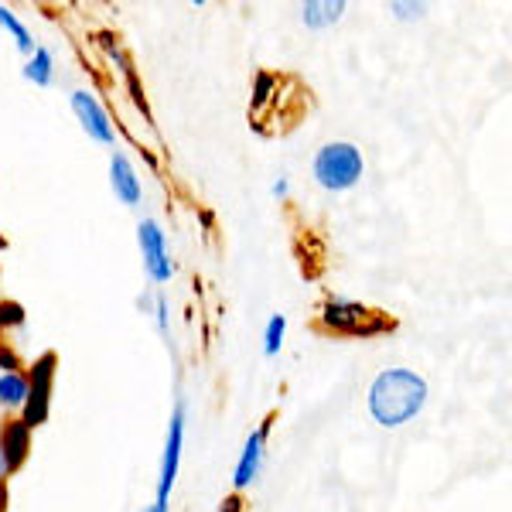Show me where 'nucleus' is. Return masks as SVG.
<instances>
[{
    "label": "nucleus",
    "mask_w": 512,
    "mask_h": 512,
    "mask_svg": "<svg viewBox=\"0 0 512 512\" xmlns=\"http://www.w3.org/2000/svg\"><path fill=\"white\" fill-rule=\"evenodd\" d=\"M431 400V386L427 379L414 373V369H383L376 373V379L369 383L366 393V410L383 431H396V427L410 424L414 417H420V410Z\"/></svg>",
    "instance_id": "1"
},
{
    "label": "nucleus",
    "mask_w": 512,
    "mask_h": 512,
    "mask_svg": "<svg viewBox=\"0 0 512 512\" xmlns=\"http://www.w3.org/2000/svg\"><path fill=\"white\" fill-rule=\"evenodd\" d=\"M362 175H366V158L352 140H328V144L318 147L315 161H311V178L328 195L352 192Z\"/></svg>",
    "instance_id": "2"
},
{
    "label": "nucleus",
    "mask_w": 512,
    "mask_h": 512,
    "mask_svg": "<svg viewBox=\"0 0 512 512\" xmlns=\"http://www.w3.org/2000/svg\"><path fill=\"white\" fill-rule=\"evenodd\" d=\"M318 328L328 335H379L386 328H393V321H386V315H379L376 308L362 301H349L342 294H328L318 308Z\"/></svg>",
    "instance_id": "3"
},
{
    "label": "nucleus",
    "mask_w": 512,
    "mask_h": 512,
    "mask_svg": "<svg viewBox=\"0 0 512 512\" xmlns=\"http://www.w3.org/2000/svg\"><path fill=\"white\" fill-rule=\"evenodd\" d=\"M137 246H140V260H144V270L151 277V284H171L175 277V260H171V243L168 233H164L161 219L144 216L137 222Z\"/></svg>",
    "instance_id": "4"
},
{
    "label": "nucleus",
    "mask_w": 512,
    "mask_h": 512,
    "mask_svg": "<svg viewBox=\"0 0 512 512\" xmlns=\"http://www.w3.org/2000/svg\"><path fill=\"white\" fill-rule=\"evenodd\" d=\"M69 110L79 120L82 134H86L99 147H117V120L110 117V110L103 106L93 89H72L69 93Z\"/></svg>",
    "instance_id": "5"
},
{
    "label": "nucleus",
    "mask_w": 512,
    "mask_h": 512,
    "mask_svg": "<svg viewBox=\"0 0 512 512\" xmlns=\"http://www.w3.org/2000/svg\"><path fill=\"white\" fill-rule=\"evenodd\" d=\"M185 427H188V403L185 396L175 400V410H171L168 420V434H164V454H161V475H158V492L154 499H171L181 472V454H185Z\"/></svg>",
    "instance_id": "6"
},
{
    "label": "nucleus",
    "mask_w": 512,
    "mask_h": 512,
    "mask_svg": "<svg viewBox=\"0 0 512 512\" xmlns=\"http://www.w3.org/2000/svg\"><path fill=\"white\" fill-rule=\"evenodd\" d=\"M52 390H55V352L38 355L28 366V403L21 410V420L35 431L52 414Z\"/></svg>",
    "instance_id": "7"
},
{
    "label": "nucleus",
    "mask_w": 512,
    "mask_h": 512,
    "mask_svg": "<svg viewBox=\"0 0 512 512\" xmlns=\"http://www.w3.org/2000/svg\"><path fill=\"white\" fill-rule=\"evenodd\" d=\"M270 431H274V414L263 417L260 424L246 434L243 441V451L236 458V468H233V495H243L250 485L260 478L263 472V461H267V441H270Z\"/></svg>",
    "instance_id": "8"
},
{
    "label": "nucleus",
    "mask_w": 512,
    "mask_h": 512,
    "mask_svg": "<svg viewBox=\"0 0 512 512\" xmlns=\"http://www.w3.org/2000/svg\"><path fill=\"white\" fill-rule=\"evenodd\" d=\"M31 451V427L21 417H11L0 424V482L11 478L24 465Z\"/></svg>",
    "instance_id": "9"
},
{
    "label": "nucleus",
    "mask_w": 512,
    "mask_h": 512,
    "mask_svg": "<svg viewBox=\"0 0 512 512\" xmlns=\"http://www.w3.org/2000/svg\"><path fill=\"white\" fill-rule=\"evenodd\" d=\"M110 188L117 195V202L127 205V209H137L144 202V181H140L137 164L127 151L110 154Z\"/></svg>",
    "instance_id": "10"
},
{
    "label": "nucleus",
    "mask_w": 512,
    "mask_h": 512,
    "mask_svg": "<svg viewBox=\"0 0 512 512\" xmlns=\"http://www.w3.org/2000/svg\"><path fill=\"white\" fill-rule=\"evenodd\" d=\"M297 11H301V24L308 31H328L345 18L349 4L345 0H304Z\"/></svg>",
    "instance_id": "11"
},
{
    "label": "nucleus",
    "mask_w": 512,
    "mask_h": 512,
    "mask_svg": "<svg viewBox=\"0 0 512 512\" xmlns=\"http://www.w3.org/2000/svg\"><path fill=\"white\" fill-rule=\"evenodd\" d=\"M24 82L38 89H52L55 79H59V62H55V52L48 45H35V52L24 59V69H21Z\"/></svg>",
    "instance_id": "12"
},
{
    "label": "nucleus",
    "mask_w": 512,
    "mask_h": 512,
    "mask_svg": "<svg viewBox=\"0 0 512 512\" xmlns=\"http://www.w3.org/2000/svg\"><path fill=\"white\" fill-rule=\"evenodd\" d=\"M24 403H28V373H24V369L0 373V410L21 417Z\"/></svg>",
    "instance_id": "13"
},
{
    "label": "nucleus",
    "mask_w": 512,
    "mask_h": 512,
    "mask_svg": "<svg viewBox=\"0 0 512 512\" xmlns=\"http://www.w3.org/2000/svg\"><path fill=\"white\" fill-rule=\"evenodd\" d=\"M0 28L11 35V41H14V48L28 59L31 52H35V35H31V28L24 24L21 18H18V11L14 7H7V4H0Z\"/></svg>",
    "instance_id": "14"
},
{
    "label": "nucleus",
    "mask_w": 512,
    "mask_h": 512,
    "mask_svg": "<svg viewBox=\"0 0 512 512\" xmlns=\"http://www.w3.org/2000/svg\"><path fill=\"white\" fill-rule=\"evenodd\" d=\"M284 338H287V318L270 315L267 325H263V355H267V359H277L280 349H284Z\"/></svg>",
    "instance_id": "15"
},
{
    "label": "nucleus",
    "mask_w": 512,
    "mask_h": 512,
    "mask_svg": "<svg viewBox=\"0 0 512 512\" xmlns=\"http://www.w3.org/2000/svg\"><path fill=\"white\" fill-rule=\"evenodd\" d=\"M386 11H390L393 21H400V24H417L427 18V4H420V0H390Z\"/></svg>",
    "instance_id": "16"
},
{
    "label": "nucleus",
    "mask_w": 512,
    "mask_h": 512,
    "mask_svg": "<svg viewBox=\"0 0 512 512\" xmlns=\"http://www.w3.org/2000/svg\"><path fill=\"white\" fill-rule=\"evenodd\" d=\"M151 318H154V328H158V335L168 338V335H171V304H168V297H164V294L154 297Z\"/></svg>",
    "instance_id": "17"
},
{
    "label": "nucleus",
    "mask_w": 512,
    "mask_h": 512,
    "mask_svg": "<svg viewBox=\"0 0 512 512\" xmlns=\"http://www.w3.org/2000/svg\"><path fill=\"white\" fill-rule=\"evenodd\" d=\"M14 369H24L18 352H14L7 342H0V373H14Z\"/></svg>",
    "instance_id": "18"
},
{
    "label": "nucleus",
    "mask_w": 512,
    "mask_h": 512,
    "mask_svg": "<svg viewBox=\"0 0 512 512\" xmlns=\"http://www.w3.org/2000/svg\"><path fill=\"white\" fill-rule=\"evenodd\" d=\"M21 321H24V315H21V308H18V304H4V301H0V325H21Z\"/></svg>",
    "instance_id": "19"
},
{
    "label": "nucleus",
    "mask_w": 512,
    "mask_h": 512,
    "mask_svg": "<svg viewBox=\"0 0 512 512\" xmlns=\"http://www.w3.org/2000/svg\"><path fill=\"white\" fill-rule=\"evenodd\" d=\"M270 195L277 198V202H287V195H291V178L287 175H277L274 185H270Z\"/></svg>",
    "instance_id": "20"
},
{
    "label": "nucleus",
    "mask_w": 512,
    "mask_h": 512,
    "mask_svg": "<svg viewBox=\"0 0 512 512\" xmlns=\"http://www.w3.org/2000/svg\"><path fill=\"white\" fill-rule=\"evenodd\" d=\"M154 297H158V294H151V291L137 297V308L144 311V315H151V311H154Z\"/></svg>",
    "instance_id": "21"
},
{
    "label": "nucleus",
    "mask_w": 512,
    "mask_h": 512,
    "mask_svg": "<svg viewBox=\"0 0 512 512\" xmlns=\"http://www.w3.org/2000/svg\"><path fill=\"white\" fill-rule=\"evenodd\" d=\"M219 512H243V499H239V495H229Z\"/></svg>",
    "instance_id": "22"
},
{
    "label": "nucleus",
    "mask_w": 512,
    "mask_h": 512,
    "mask_svg": "<svg viewBox=\"0 0 512 512\" xmlns=\"http://www.w3.org/2000/svg\"><path fill=\"white\" fill-rule=\"evenodd\" d=\"M144 512H171V499H154L151 506H144Z\"/></svg>",
    "instance_id": "23"
}]
</instances>
